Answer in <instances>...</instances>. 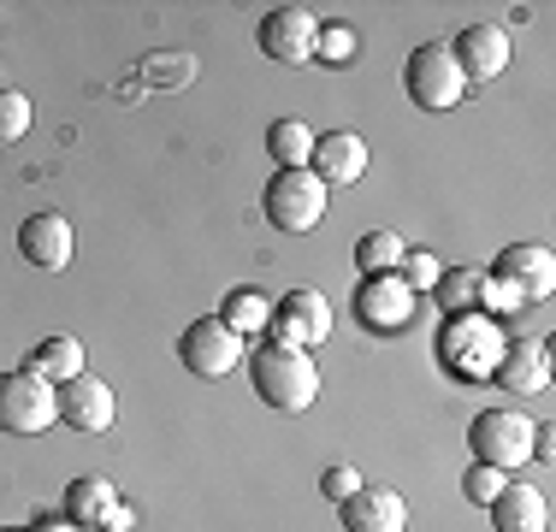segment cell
<instances>
[{"instance_id":"30","label":"cell","mask_w":556,"mask_h":532,"mask_svg":"<svg viewBox=\"0 0 556 532\" xmlns=\"http://www.w3.org/2000/svg\"><path fill=\"white\" fill-rule=\"evenodd\" d=\"M320 491H326L332 503H350L355 491H362V473H355V468H326V473H320Z\"/></svg>"},{"instance_id":"5","label":"cell","mask_w":556,"mask_h":532,"mask_svg":"<svg viewBox=\"0 0 556 532\" xmlns=\"http://www.w3.org/2000/svg\"><path fill=\"white\" fill-rule=\"evenodd\" d=\"M54 420H60V408H54V384L36 379L30 367L0 372V432H12V438H36V432H48Z\"/></svg>"},{"instance_id":"3","label":"cell","mask_w":556,"mask_h":532,"mask_svg":"<svg viewBox=\"0 0 556 532\" xmlns=\"http://www.w3.org/2000/svg\"><path fill=\"white\" fill-rule=\"evenodd\" d=\"M403 89L415 106H427V113H450L462 96H468V77H462L456 53H450V42H427L408 53L403 65Z\"/></svg>"},{"instance_id":"15","label":"cell","mask_w":556,"mask_h":532,"mask_svg":"<svg viewBox=\"0 0 556 532\" xmlns=\"http://www.w3.org/2000/svg\"><path fill=\"white\" fill-rule=\"evenodd\" d=\"M355 314H362L374 331H403L408 319H415V290H408L396 273H379V278H367V284H362Z\"/></svg>"},{"instance_id":"21","label":"cell","mask_w":556,"mask_h":532,"mask_svg":"<svg viewBox=\"0 0 556 532\" xmlns=\"http://www.w3.org/2000/svg\"><path fill=\"white\" fill-rule=\"evenodd\" d=\"M108 509H113V485H108V479H72V491H65V521H72V527H96Z\"/></svg>"},{"instance_id":"19","label":"cell","mask_w":556,"mask_h":532,"mask_svg":"<svg viewBox=\"0 0 556 532\" xmlns=\"http://www.w3.org/2000/svg\"><path fill=\"white\" fill-rule=\"evenodd\" d=\"M30 372H36V379H48V384L77 379V372H84V343H77V338H65V331H54V338H42V343L30 350Z\"/></svg>"},{"instance_id":"25","label":"cell","mask_w":556,"mask_h":532,"mask_svg":"<svg viewBox=\"0 0 556 532\" xmlns=\"http://www.w3.org/2000/svg\"><path fill=\"white\" fill-rule=\"evenodd\" d=\"M190 77H195L190 53H149L142 60V84H154V89H184Z\"/></svg>"},{"instance_id":"16","label":"cell","mask_w":556,"mask_h":532,"mask_svg":"<svg viewBox=\"0 0 556 532\" xmlns=\"http://www.w3.org/2000/svg\"><path fill=\"white\" fill-rule=\"evenodd\" d=\"M338 509H343V532H403L408 527V503L391 485H362Z\"/></svg>"},{"instance_id":"29","label":"cell","mask_w":556,"mask_h":532,"mask_svg":"<svg viewBox=\"0 0 556 532\" xmlns=\"http://www.w3.org/2000/svg\"><path fill=\"white\" fill-rule=\"evenodd\" d=\"M314 53H326V65H350L355 60V30H343V24L326 30V24H320V48H314Z\"/></svg>"},{"instance_id":"4","label":"cell","mask_w":556,"mask_h":532,"mask_svg":"<svg viewBox=\"0 0 556 532\" xmlns=\"http://www.w3.org/2000/svg\"><path fill=\"white\" fill-rule=\"evenodd\" d=\"M326 183L314 178L308 166H290V172H273V183H267V219L278 225L285 237H302V231H314V225L326 219Z\"/></svg>"},{"instance_id":"8","label":"cell","mask_w":556,"mask_h":532,"mask_svg":"<svg viewBox=\"0 0 556 532\" xmlns=\"http://www.w3.org/2000/svg\"><path fill=\"white\" fill-rule=\"evenodd\" d=\"M54 408H60V420L72 426V432H84V438H101V432L118 420L113 384H108V379H89V372H77V379L54 384Z\"/></svg>"},{"instance_id":"31","label":"cell","mask_w":556,"mask_h":532,"mask_svg":"<svg viewBox=\"0 0 556 532\" xmlns=\"http://www.w3.org/2000/svg\"><path fill=\"white\" fill-rule=\"evenodd\" d=\"M0 532H24V527H0Z\"/></svg>"},{"instance_id":"24","label":"cell","mask_w":556,"mask_h":532,"mask_svg":"<svg viewBox=\"0 0 556 532\" xmlns=\"http://www.w3.org/2000/svg\"><path fill=\"white\" fill-rule=\"evenodd\" d=\"M403 255H408V243H403L396 231H367L362 243H355V261H362V273H367V278L396 273V266H403Z\"/></svg>"},{"instance_id":"18","label":"cell","mask_w":556,"mask_h":532,"mask_svg":"<svg viewBox=\"0 0 556 532\" xmlns=\"http://www.w3.org/2000/svg\"><path fill=\"white\" fill-rule=\"evenodd\" d=\"M551 509H545V491L539 485H521V479H509V485L497 491L492 503V527L497 532H545Z\"/></svg>"},{"instance_id":"17","label":"cell","mask_w":556,"mask_h":532,"mask_svg":"<svg viewBox=\"0 0 556 532\" xmlns=\"http://www.w3.org/2000/svg\"><path fill=\"white\" fill-rule=\"evenodd\" d=\"M492 379H497V391H521V396L545 391V384H551V350H545V343H533V338L503 343Z\"/></svg>"},{"instance_id":"20","label":"cell","mask_w":556,"mask_h":532,"mask_svg":"<svg viewBox=\"0 0 556 532\" xmlns=\"http://www.w3.org/2000/svg\"><path fill=\"white\" fill-rule=\"evenodd\" d=\"M485 278H492V273H480V266H444L439 284H432V296L444 302V314H480Z\"/></svg>"},{"instance_id":"23","label":"cell","mask_w":556,"mask_h":532,"mask_svg":"<svg viewBox=\"0 0 556 532\" xmlns=\"http://www.w3.org/2000/svg\"><path fill=\"white\" fill-rule=\"evenodd\" d=\"M219 319L237 331V338H249V331H267V326H273V302L261 296V290H231Z\"/></svg>"},{"instance_id":"9","label":"cell","mask_w":556,"mask_h":532,"mask_svg":"<svg viewBox=\"0 0 556 532\" xmlns=\"http://www.w3.org/2000/svg\"><path fill=\"white\" fill-rule=\"evenodd\" d=\"M320 48V18L308 7H273L261 18V53L278 65H308Z\"/></svg>"},{"instance_id":"13","label":"cell","mask_w":556,"mask_h":532,"mask_svg":"<svg viewBox=\"0 0 556 532\" xmlns=\"http://www.w3.org/2000/svg\"><path fill=\"white\" fill-rule=\"evenodd\" d=\"M308 172L326 183V190H343V183H362L367 172V142L355 130H332V137H314Z\"/></svg>"},{"instance_id":"7","label":"cell","mask_w":556,"mask_h":532,"mask_svg":"<svg viewBox=\"0 0 556 532\" xmlns=\"http://www.w3.org/2000/svg\"><path fill=\"white\" fill-rule=\"evenodd\" d=\"M326 338H332V302L320 290H285V302H273V343L314 350Z\"/></svg>"},{"instance_id":"2","label":"cell","mask_w":556,"mask_h":532,"mask_svg":"<svg viewBox=\"0 0 556 532\" xmlns=\"http://www.w3.org/2000/svg\"><path fill=\"white\" fill-rule=\"evenodd\" d=\"M468 444H473V461L515 473L521 461H533L539 426L527 420L521 408H485V415H473V426H468Z\"/></svg>"},{"instance_id":"14","label":"cell","mask_w":556,"mask_h":532,"mask_svg":"<svg viewBox=\"0 0 556 532\" xmlns=\"http://www.w3.org/2000/svg\"><path fill=\"white\" fill-rule=\"evenodd\" d=\"M450 53H456L468 84H492V77H503V65H509V36H503L497 24H468V30L450 42Z\"/></svg>"},{"instance_id":"1","label":"cell","mask_w":556,"mask_h":532,"mask_svg":"<svg viewBox=\"0 0 556 532\" xmlns=\"http://www.w3.org/2000/svg\"><path fill=\"white\" fill-rule=\"evenodd\" d=\"M249 384H255V396L278 415H302V408H314V396H320V367H314L308 350H285V343H261L255 355H249Z\"/></svg>"},{"instance_id":"28","label":"cell","mask_w":556,"mask_h":532,"mask_svg":"<svg viewBox=\"0 0 556 532\" xmlns=\"http://www.w3.org/2000/svg\"><path fill=\"white\" fill-rule=\"evenodd\" d=\"M439 273H444V266L432 261L427 249H408V255H403V284L408 290H432V284H439Z\"/></svg>"},{"instance_id":"11","label":"cell","mask_w":556,"mask_h":532,"mask_svg":"<svg viewBox=\"0 0 556 532\" xmlns=\"http://www.w3.org/2000/svg\"><path fill=\"white\" fill-rule=\"evenodd\" d=\"M72 249H77L72 219L54 213V207L30 213V219L18 225V255L30 266H42V273H65V266H72Z\"/></svg>"},{"instance_id":"10","label":"cell","mask_w":556,"mask_h":532,"mask_svg":"<svg viewBox=\"0 0 556 532\" xmlns=\"http://www.w3.org/2000/svg\"><path fill=\"white\" fill-rule=\"evenodd\" d=\"M503 355V338L485 314H450L444 326V362L456 372H492Z\"/></svg>"},{"instance_id":"22","label":"cell","mask_w":556,"mask_h":532,"mask_svg":"<svg viewBox=\"0 0 556 532\" xmlns=\"http://www.w3.org/2000/svg\"><path fill=\"white\" fill-rule=\"evenodd\" d=\"M267 154L278 160V172L308 166V154H314V130L302 125V118H278V125L267 130Z\"/></svg>"},{"instance_id":"27","label":"cell","mask_w":556,"mask_h":532,"mask_svg":"<svg viewBox=\"0 0 556 532\" xmlns=\"http://www.w3.org/2000/svg\"><path fill=\"white\" fill-rule=\"evenodd\" d=\"M503 485H509V473H503V468H485V461H473V468L462 473V497L480 503V509H492Z\"/></svg>"},{"instance_id":"6","label":"cell","mask_w":556,"mask_h":532,"mask_svg":"<svg viewBox=\"0 0 556 532\" xmlns=\"http://www.w3.org/2000/svg\"><path fill=\"white\" fill-rule=\"evenodd\" d=\"M178 362L195 379H231L237 362H243V338L225 319H190V331L178 338Z\"/></svg>"},{"instance_id":"26","label":"cell","mask_w":556,"mask_h":532,"mask_svg":"<svg viewBox=\"0 0 556 532\" xmlns=\"http://www.w3.org/2000/svg\"><path fill=\"white\" fill-rule=\"evenodd\" d=\"M36 125V106L24 89H0V142H24Z\"/></svg>"},{"instance_id":"12","label":"cell","mask_w":556,"mask_h":532,"mask_svg":"<svg viewBox=\"0 0 556 532\" xmlns=\"http://www.w3.org/2000/svg\"><path fill=\"white\" fill-rule=\"evenodd\" d=\"M492 278H503V284H509L521 302H551V290H556V261H551V249H539V243H509V249L497 255Z\"/></svg>"}]
</instances>
